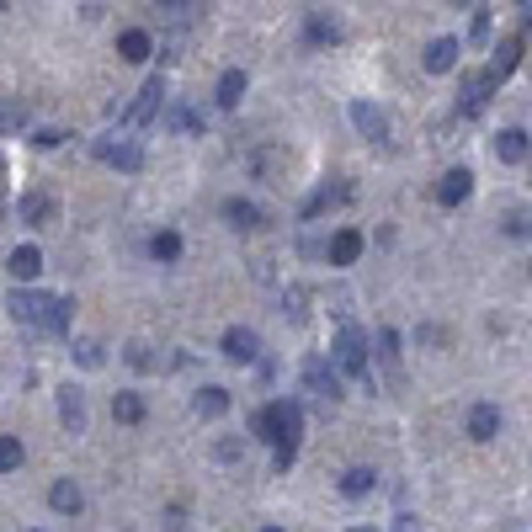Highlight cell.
<instances>
[{"label":"cell","instance_id":"cell-2","mask_svg":"<svg viewBox=\"0 0 532 532\" xmlns=\"http://www.w3.org/2000/svg\"><path fill=\"white\" fill-rule=\"evenodd\" d=\"M5 309H11L16 325L54 336V309H59V298H48V293H37V287H11V293H5Z\"/></svg>","mask_w":532,"mask_h":532},{"label":"cell","instance_id":"cell-41","mask_svg":"<svg viewBox=\"0 0 532 532\" xmlns=\"http://www.w3.org/2000/svg\"><path fill=\"white\" fill-rule=\"evenodd\" d=\"M0 11H5V0H0Z\"/></svg>","mask_w":532,"mask_h":532},{"label":"cell","instance_id":"cell-36","mask_svg":"<svg viewBox=\"0 0 532 532\" xmlns=\"http://www.w3.org/2000/svg\"><path fill=\"white\" fill-rule=\"evenodd\" d=\"M128 362H133V368H155V357H150V346H128Z\"/></svg>","mask_w":532,"mask_h":532},{"label":"cell","instance_id":"cell-31","mask_svg":"<svg viewBox=\"0 0 532 532\" xmlns=\"http://www.w3.org/2000/svg\"><path fill=\"white\" fill-rule=\"evenodd\" d=\"M309 37H314V43H336L341 32H336V22H325V16L314 11V16H309Z\"/></svg>","mask_w":532,"mask_h":532},{"label":"cell","instance_id":"cell-9","mask_svg":"<svg viewBox=\"0 0 532 532\" xmlns=\"http://www.w3.org/2000/svg\"><path fill=\"white\" fill-rule=\"evenodd\" d=\"M351 123H357V133H362V139H378V144L389 139V118L378 112L373 101H351Z\"/></svg>","mask_w":532,"mask_h":532},{"label":"cell","instance_id":"cell-24","mask_svg":"<svg viewBox=\"0 0 532 532\" xmlns=\"http://www.w3.org/2000/svg\"><path fill=\"white\" fill-rule=\"evenodd\" d=\"M373 485H378V474H373V469H346V474H341V490L351 495V501H357V495H368Z\"/></svg>","mask_w":532,"mask_h":532},{"label":"cell","instance_id":"cell-21","mask_svg":"<svg viewBox=\"0 0 532 532\" xmlns=\"http://www.w3.org/2000/svg\"><path fill=\"white\" fill-rule=\"evenodd\" d=\"M54 219V197L48 192H27L22 197V224H48Z\"/></svg>","mask_w":532,"mask_h":532},{"label":"cell","instance_id":"cell-4","mask_svg":"<svg viewBox=\"0 0 532 532\" xmlns=\"http://www.w3.org/2000/svg\"><path fill=\"white\" fill-rule=\"evenodd\" d=\"M336 373H341V368H336L325 351L304 357V389H309L319 405H336V400H341V378H336Z\"/></svg>","mask_w":532,"mask_h":532},{"label":"cell","instance_id":"cell-14","mask_svg":"<svg viewBox=\"0 0 532 532\" xmlns=\"http://www.w3.org/2000/svg\"><path fill=\"white\" fill-rule=\"evenodd\" d=\"M495 432H501V410L495 405H474L469 410V437L474 442H495Z\"/></svg>","mask_w":532,"mask_h":532},{"label":"cell","instance_id":"cell-18","mask_svg":"<svg viewBox=\"0 0 532 532\" xmlns=\"http://www.w3.org/2000/svg\"><path fill=\"white\" fill-rule=\"evenodd\" d=\"M118 54H123L128 64H144V59H150V54H155V43H150V32L128 27L123 37H118Z\"/></svg>","mask_w":532,"mask_h":532},{"label":"cell","instance_id":"cell-3","mask_svg":"<svg viewBox=\"0 0 532 532\" xmlns=\"http://www.w3.org/2000/svg\"><path fill=\"white\" fill-rule=\"evenodd\" d=\"M330 351H336V368H341L346 378L373 383V368H368V336H362V325H341Z\"/></svg>","mask_w":532,"mask_h":532},{"label":"cell","instance_id":"cell-34","mask_svg":"<svg viewBox=\"0 0 532 532\" xmlns=\"http://www.w3.org/2000/svg\"><path fill=\"white\" fill-rule=\"evenodd\" d=\"M214 453H219L224 464H235V458H240V453H245V442H240V437H224L219 447H214Z\"/></svg>","mask_w":532,"mask_h":532},{"label":"cell","instance_id":"cell-30","mask_svg":"<svg viewBox=\"0 0 532 532\" xmlns=\"http://www.w3.org/2000/svg\"><path fill=\"white\" fill-rule=\"evenodd\" d=\"M469 43H490V5H474V27H469Z\"/></svg>","mask_w":532,"mask_h":532},{"label":"cell","instance_id":"cell-5","mask_svg":"<svg viewBox=\"0 0 532 532\" xmlns=\"http://www.w3.org/2000/svg\"><path fill=\"white\" fill-rule=\"evenodd\" d=\"M91 155L107 160V165H118V171H144V150H139L133 139H96Z\"/></svg>","mask_w":532,"mask_h":532},{"label":"cell","instance_id":"cell-7","mask_svg":"<svg viewBox=\"0 0 532 532\" xmlns=\"http://www.w3.org/2000/svg\"><path fill=\"white\" fill-rule=\"evenodd\" d=\"M224 357H229V362H256V357H261V336L245 330V325H229V330H224Z\"/></svg>","mask_w":532,"mask_h":532},{"label":"cell","instance_id":"cell-16","mask_svg":"<svg viewBox=\"0 0 532 532\" xmlns=\"http://www.w3.org/2000/svg\"><path fill=\"white\" fill-rule=\"evenodd\" d=\"M362 245H368V240H362L357 229H341V235L330 240V266H351V261L362 256Z\"/></svg>","mask_w":532,"mask_h":532},{"label":"cell","instance_id":"cell-25","mask_svg":"<svg viewBox=\"0 0 532 532\" xmlns=\"http://www.w3.org/2000/svg\"><path fill=\"white\" fill-rule=\"evenodd\" d=\"M150 256H155V261H176V256H182V235H176V229H160L155 240H150Z\"/></svg>","mask_w":532,"mask_h":532},{"label":"cell","instance_id":"cell-33","mask_svg":"<svg viewBox=\"0 0 532 532\" xmlns=\"http://www.w3.org/2000/svg\"><path fill=\"white\" fill-rule=\"evenodd\" d=\"M69 314H75V298H59V309H54V336L69 330Z\"/></svg>","mask_w":532,"mask_h":532},{"label":"cell","instance_id":"cell-11","mask_svg":"<svg viewBox=\"0 0 532 532\" xmlns=\"http://www.w3.org/2000/svg\"><path fill=\"white\" fill-rule=\"evenodd\" d=\"M495 91V80H490V69H474L458 80V96H464V112H479L485 107V96Z\"/></svg>","mask_w":532,"mask_h":532},{"label":"cell","instance_id":"cell-6","mask_svg":"<svg viewBox=\"0 0 532 532\" xmlns=\"http://www.w3.org/2000/svg\"><path fill=\"white\" fill-rule=\"evenodd\" d=\"M160 101H165V75H150V80H144V91H139V101L128 107V128H144L160 112Z\"/></svg>","mask_w":532,"mask_h":532},{"label":"cell","instance_id":"cell-40","mask_svg":"<svg viewBox=\"0 0 532 532\" xmlns=\"http://www.w3.org/2000/svg\"><path fill=\"white\" fill-rule=\"evenodd\" d=\"M266 532H282V527H266Z\"/></svg>","mask_w":532,"mask_h":532},{"label":"cell","instance_id":"cell-8","mask_svg":"<svg viewBox=\"0 0 532 532\" xmlns=\"http://www.w3.org/2000/svg\"><path fill=\"white\" fill-rule=\"evenodd\" d=\"M59 421H64V432H69V437H80V432H86V394H80L75 383H64V389H59Z\"/></svg>","mask_w":532,"mask_h":532},{"label":"cell","instance_id":"cell-23","mask_svg":"<svg viewBox=\"0 0 532 532\" xmlns=\"http://www.w3.org/2000/svg\"><path fill=\"white\" fill-rule=\"evenodd\" d=\"M224 219L235 224V229H256L261 214H256V203H245V197H229V203H224Z\"/></svg>","mask_w":532,"mask_h":532},{"label":"cell","instance_id":"cell-39","mask_svg":"<svg viewBox=\"0 0 532 532\" xmlns=\"http://www.w3.org/2000/svg\"><path fill=\"white\" fill-rule=\"evenodd\" d=\"M0 214H5V197H0Z\"/></svg>","mask_w":532,"mask_h":532},{"label":"cell","instance_id":"cell-29","mask_svg":"<svg viewBox=\"0 0 532 532\" xmlns=\"http://www.w3.org/2000/svg\"><path fill=\"white\" fill-rule=\"evenodd\" d=\"M75 362H80V368H101V362H107L101 341H91V336H86V341H75Z\"/></svg>","mask_w":532,"mask_h":532},{"label":"cell","instance_id":"cell-15","mask_svg":"<svg viewBox=\"0 0 532 532\" xmlns=\"http://www.w3.org/2000/svg\"><path fill=\"white\" fill-rule=\"evenodd\" d=\"M495 160H506V165L527 160V133H522V128H501V133H495Z\"/></svg>","mask_w":532,"mask_h":532},{"label":"cell","instance_id":"cell-38","mask_svg":"<svg viewBox=\"0 0 532 532\" xmlns=\"http://www.w3.org/2000/svg\"><path fill=\"white\" fill-rule=\"evenodd\" d=\"M351 532H373V527H351Z\"/></svg>","mask_w":532,"mask_h":532},{"label":"cell","instance_id":"cell-37","mask_svg":"<svg viewBox=\"0 0 532 532\" xmlns=\"http://www.w3.org/2000/svg\"><path fill=\"white\" fill-rule=\"evenodd\" d=\"M400 532H415V516H400Z\"/></svg>","mask_w":532,"mask_h":532},{"label":"cell","instance_id":"cell-10","mask_svg":"<svg viewBox=\"0 0 532 532\" xmlns=\"http://www.w3.org/2000/svg\"><path fill=\"white\" fill-rule=\"evenodd\" d=\"M469 192H474V176L458 165V171H447V176L437 182V203L442 208H458V203H469Z\"/></svg>","mask_w":532,"mask_h":532},{"label":"cell","instance_id":"cell-27","mask_svg":"<svg viewBox=\"0 0 532 532\" xmlns=\"http://www.w3.org/2000/svg\"><path fill=\"white\" fill-rule=\"evenodd\" d=\"M22 458H27V447H22V437H0V474L22 469Z\"/></svg>","mask_w":532,"mask_h":532},{"label":"cell","instance_id":"cell-35","mask_svg":"<svg viewBox=\"0 0 532 532\" xmlns=\"http://www.w3.org/2000/svg\"><path fill=\"white\" fill-rule=\"evenodd\" d=\"M22 123V107H16V101H5V107H0V133H5V128H16Z\"/></svg>","mask_w":532,"mask_h":532},{"label":"cell","instance_id":"cell-19","mask_svg":"<svg viewBox=\"0 0 532 532\" xmlns=\"http://www.w3.org/2000/svg\"><path fill=\"white\" fill-rule=\"evenodd\" d=\"M516 59H522V37H506L501 48H495V59H490V80H495V86H501L506 75H511V69H516Z\"/></svg>","mask_w":532,"mask_h":532},{"label":"cell","instance_id":"cell-28","mask_svg":"<svg viewBox=\"0 0 532 532\" xmlns=\"http://www.w3.org/2000/svg\"><path fill=\"white\" fill-rule=\"evenodd\" d=\"M378 357H383L389 373H400V330H383V336H378Z\"/></svg>","mask_w":532,"mask_h":532},{"label":"cell","instance_id":"cell-1","mask_svg":"<svg viewBox=\"0 0 532 532\" xmlns=\"http://www.w3.org/2000/svg\"><path fill=\"white\" fill-rule=\"evenodd\" d=\"M256 442H272L277 447V474H287L293 464H298V437H304V405L298 400H272L266 410H256L251 421Z\"/></svg>","mask_w":532,"mask_h":532},{"label":"cell","instance_id":"cell-17","mask_svg":"<svg viewBox=\"0 0 532 532\" xmlns=\"http://www.w3.org/2000/svg\"><path fill=\"white\" fill-rule=\"evenodd\" d=\"M48 506H54V511H64V516H75V511L86 506V495H80V485H75V479H54V490H48Z\"/></svg>","mask_w":532,"mask_h":532},{"label":"cell","instance_id":"cell-26","mask_svg":"<svg viewBox=\"0 0 532 532\" xmlns=\"http://www.w3.org/2000/svg\"><path fill=\"white\" fill-rule=\"evenodd\" d=\"M112 415H118L123 426H139V421H144V400H139V394H118V400H112Z\"/></svg>","mask_w":532,"mask_h":532},{"label":"cell","instance_id":"cell-32","mask_svg":"<svg viewBox=\"0 0 532 532\" xmlns=\"http://www.w3.org/2000/svg\"><path fill=\"white\" fill-rule=\"evenodd\" d=\"M64 139H69L64 128H37V133H32V144H37V150H59Z\"/></svg>","mask_w":532,"mask_h":532},{"label":"cell","instance_id":"cell-13","mask_svg":"<svg viewBox=\"0 0 532 532\" xmlns=\"http://www.w3.org/2000/svg\"><path fill=\"white\" fill-rule=\"evenodd\" d=\"M458 54H464L458 37H437V43L426 48V69H432V75H447V69H458Z\"/></svg>","mask_w":532,"mask_h":532},{"label":"cell","instance_id":"cell-12","mask_svg":"<svg viewBox=\"0 0 532 532\" xmlns=\"http://www.w3.org/2000/svg\"><path fill=\"white\" fill-rule=\"evenodd\" d=\"M5 272L27 287V282L43 272V251H37V245H16V251H11V261H5Z\"/></svg>","mask_w":532,"mask_h":532},{"label":"cell","instance_id":"cell-20","mask_svg":"<svg viewBox=\"0 0 532 532\" xmlns=\"http://www.w3.org/2000/svg\"><path fill=\"white\" fill-rule=\"evenodd\" d=\"M192 410H197V415H208V421H214V415H224V410H229V389H219V383L197 389V400H192Z\"/></svg>","mask_w":532,"mask_h":532},{"label":"cell","instance_id":"cell-22","mask_svg":"<svg viewBox=\"0 0 532 532\" xmlns=\"http://www.w3.org/2000/svg\"><path fill=\"white\" fill-rule=\"evenodd\" d=\"M245 96V69H224L219 75V107H240Z\"/></svg>","mask_w":532,"mask_h":532}]
</instances>
